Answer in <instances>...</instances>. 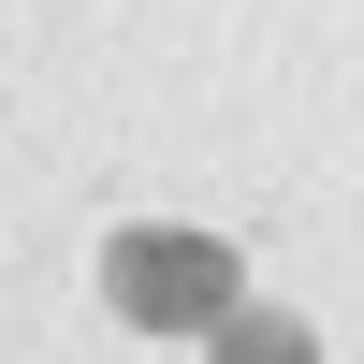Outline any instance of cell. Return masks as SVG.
<instances>
[{
	"label": "cell",
	"instance_id": "obj_1",
	"mask_svg": "<svg viewBox=\"0 0 364 364\" xmlns=\"http://www.w3.org/2000/svg\"><path fill=\"white\" fill-rule=\"evenodd\" d=\"M102 291H117V321H146V336H219L233 321V248L219 233H117Z\"/></svg>",
	"mask_w": 364,
	"mask_h": 364
},
{
	"label": "cell",
	"instance_id": "obj_2",
	"mask_svg": "<svg viewBox=\"0 0 364 364\" xmlns=\"http://www.w3.org/2000/svg\"><path fill=\"white\" fill-rule=\"evenodd\" d=\"M219 364H321V350H306V321H262V306H233V321H219Z\"/></svg>",
	"mask_w": 364,
	"mask_h": 364
}]
</instances>
